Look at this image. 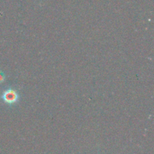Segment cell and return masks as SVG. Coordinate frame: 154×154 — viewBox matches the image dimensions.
Masks as SVG:
<instances>
[{"mask_svg": "<svg viewBox=\"0 0 154 154\" xmlns=\"http://www.w3.org/2000/svg\"><path fill=\"white\" fill-rule=\"evenodd\" d=\"M1 99L7 105H14L19 102L20 94L14 89L8 88L3 91L1 95Z\"/></svg>", "mask_w": 154, "mask_h": 154, "instance_id": "cell-1", "label": "cell"}, {"mask_svg": "<svg viewBox=\"0 0 154 154\" xmlns=\"http://www.w3.org/2000/svg\"><path fill=\"white\" fill-rule=\"evenodd\" d=\"M5 81V75L3 72L0 70V84Z\"/></svg>", "mask_w": 154, "mask_h": 154, "instance_id": "cell-2", "label": "cell"}]
</instances>
